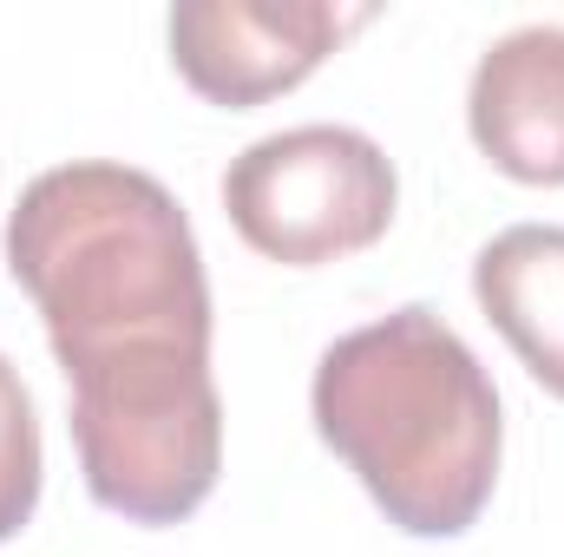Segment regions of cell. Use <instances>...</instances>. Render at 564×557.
<instances>
[{"mask_svg": "<svg viewBox=\"0 0 564 557\" xmlns=\"http://www.w3.org/2000/svg\"><path fill=\"white\" fill-rule=\"evenodd\" d=\"M361 20L368 7L328 0H184L171 7V66L197 99L243 112L302 86Z\"/></svg>", "mask_w": 564, "mask_h": 557, "instance_id": "4", "label": "cell"}, {"mask_svg": "<svg viewBox=\"0 0 564 557\" xmlns=\"http://www.w3.org/2000/svg\"><path fill=\"white\" fill-rule=\"evenodd\" d=\"M466 125L506 177L564 184V26H512L479 53Z\"/></svg>", "mask_w": 564, "mask_h": 557, "instance_id": "5", "label": "cell"}, {"mask_svg": "<svg viewBox=\"0 0 564 557\" xmlns=\"http://www.w3.org/2000/svg\"><path fill=\"white\" fill-rule=\"evenodd\" d=\"M401 177L388 151L355 125H289L257 139L224 171V210L237 237L289 270L355 256L388 237Z\"/></svg>", "mask_w": 564, "mask_h": 557, "instance_id": "3", "label": "cell"}, {"mask_svg": "<svg viewBox=\"0 0 564 557\" xmlns=\"http://www.w3.org/2000/svg\"><path fill=\"white\" fill-rule=\"evenodd\" d=\"M315 433L408 538H459L499 485V387L433 315L394 308L348 328L308 387Z\"/></svg>", "mask_w": 564, "mask_h": 557, "instance_id": "2", "label": "cell"}, {"mask_svg": "<svg viewBox=\"0 0 564 557\" xmlns=\"http://www.w3.org/2000/svg\"><path fill=\"white\" fill-rule=\"evenodd\" d=\"M7 270L66 368L86 492L132 525H184L224 472L210 282L184 204L106 157L40 171L7 217Z\"/></svg>", "mask_w": 564, "mask_h": 557, "instance_id": "1", "label": "cell"}, {"mask_svg": "<svg viewBox=\"0 0 564 557\" xmlns=\"http://www.w3.org/2000/svg\"><path fill=\"white\" fill-rule=\"evenodd\" d=\"M473 295L525 374L564 401V223L499 230L473 263Z\"/></svg>", "mask_w": 564, "mask_h": 557, "instance_id": "6", "label": "cell"}, {"mask_svg": "<svg viewBox=\"0 0 564 557\" xmlns=\"http://www.w3.org/2000/svg\"><path fill=\"white\" fill-rule=\"evenodd\" d=\"M40 505V419L20 368L0 354V545L33 518Z\"/></svg>", "mask_w": 564, "mask_h": 557, "instance_id": "7", "label": "cell"}]
</instances>
